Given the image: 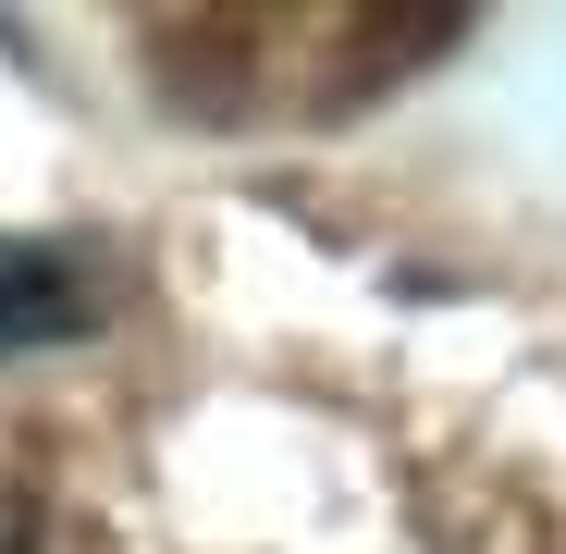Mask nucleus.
Masks as SVG:
<instances>
[{
    "label": "nucleus",
    "mask_w": 566,
    "mask_h": 554,
    "mask_svg": "<svg viewBox=\"0 0 566 554\" xmlns=\"http://www.w3.org/2000/svg\"><path fill=\"white\" fill-rule=\"evenodd\" d=\"M74 333H99V271L50 234H0V357H38Z\"/></svg>",
    "instance_id": "1"
}]
</instances>
